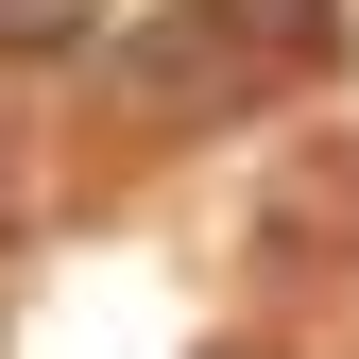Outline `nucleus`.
Instances as JSON below:
<instances>
[{
	"label": "nucleus",
	"instance_id": "1",
	"mask_svg": "<svg viewBox=\"0 0 359 359\" xmlns=\"http://www.w3.org/2000/svg\"><path fill=\"white\" fill-rule=\"evenodd\" d=\"M120 103L189 137V120H222V103H257V52L222 34V0H171V18H137V34H120Z\"/></svg>",
	"mask_w": 359,
	"mask_h": 359
},
{
	"label": "nucleus",
	"instance_id": "2",
	"mask_svg": "<svg viewBox=\"0 0 359 359\" xmlns=\"http://www.w3.org/2000/svg\"><path fill=\"white\" fill-rule=\"evenodd\" d=\"M222 34H240L257 69H291V86L342 69V0H222Z\"/></svg>",
	"mask_w": 359,
	"mask_h": 359
},
{
	"label": "nucleus",
	"instance_id": "3",
	"mask_svg": "<svg viewBox=\"0 0 359 359\" xmlns=\"http://www.w3.org/2000/svg\"><path fill=\"white\" fill-rule=\"evenodd\" d=\"M103 18H120V0H0V69H69V52H103Z\"/></svg>",
	"mask_w": 359,
	"mask_h": 359
},
{
	"label": "nucleus",
	"instance_id": "4",
	"mask_svg": "<svg viewBox=\"0 0 359 359\" xmlns=\"http://www.w3.org/2000/svg\"><path fill=\"white\" fill-rule=\"evenodd\" d=\"M205 359H257V342H205Z\"/></svg>",
	"mask_w": 359,
	"mask_h": 359
}]
</instances>
